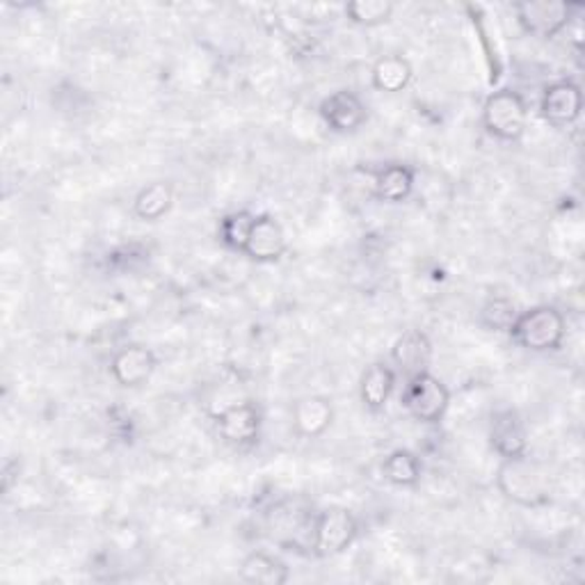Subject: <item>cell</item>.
<instances>
[{"mask_svg": "<svg viewBox=\"0 0 585 585\" xmlns=\"http://www.w3.org/2000/svg\"><path fill=\"white\" fill-rule=\"evenodd\" d=\"M392 360L407 377L425 373L427 369H431V362H433L431 336L421 330L403 332V336H399V341L394 343Z\"/></svg>", "mask_w": 585, "mask_h": 585, "instance_id": "cell-13", "label": "cell"}, {"mask_svg": "<svg viewBox=\"0 0 585 585\" xmlns=\"http://www.w3.org/2000/svg\"><path fill=\"white\" fill-rule=\"evenodd\" d=\"M289 250L286 231L272 215H256L243 254L256 263H275Z\"/></svg>", "mask_w": 585, "mask_h": 585, "instance_id": "cell-9", "label": "cell"}, {"mask_svg": "<svg viewBox=\"0 0 585 585\" xmlns=\"http://www.w3.org/2000/svg\"><path fill=\"white\" fill-rule=\"evenodd\" d=\"M174 206V185L170 181H153L144 185L133 200V213L144 222L163 220Z\"/></svg>", "mask_w": 585, "mask_h": 585, "instance_id": "cell-18", "label": "cell"}, {"mask_svg": "<svg viewBox=\"0 0 585 585\" xmlns=\"http://www.w3.org/2000/svg\"><path fill=\"white\" fill-rule=\"evenodd\" d=\"M515 319H517V309L511 300H505V297L487 300L481 311L483 325L492 332H511Z\"/></svg>", "mask_w": 585, "mask_h": 585, "instance_id": "cell-23", "label": "cell"}, {"mask_svg": "<svg viewBox=\"0 0 585 585\" xmlns=\"http://www.w3.org/2000/svg\"><path fill=\"white\" fill-rule=\"evenodd\" d=\"M321 117L334 133H355L366 124L369 110L355 92L336 90L323 99Z\"/></svg>", "mask_w": 585, "mask_h": 585, "instance_id": "cell-10", "label": "cell"}, {"mask_svg": "<svg viewBox=\"0 0 585 585\" xmlns=\"http://www.w3.org/2000/svg\"><path fill=\"white\" fill-rule=\"evenodd\" d=\"M498 492L522 508H537L552 496V478L544 464L531 460L528 453L503 460L496 474Z\"/></svg>", "mask_w": 585, "mask_h": 585, "instance_id": "cell-1", "label": "cell"}, {"mask_svg": "<svg viewBox=\"0 0 585 585\" xmlns=\"http://www.w3.org/2000/svg\"><path fill=\"white\" fill-rule=\"evenodd\" d=\"M578 8L581 6L565 3V0H522V3H515V14L526 34L554 39L569 26L572 14Z\"/></svg>", "mask_w": 585, "mask_h": 585, "instance_id": "cell-6", "label": "cell"}, {"mask_svg": "<svg viewBox=\"0 0 585 585\" xmlns=\"http://www.w3.org/2000/svg\"><path fill=\"white\" fill-rule=\"evenodd\" d=\"M565 332L567 325L561 311L549 304H539L517 314L508 334L531 353H554L563 345Z\"/></svg>", "mask_w": 585, "mask_h": 585, "instance_id": "cell-2", "label": "cell"}, {"mask_svg": "<svg viewBox=\"0 0 585 585\" xmlns=\"http://www.w3.org/2000/svg\"><path fill=\"white\" fill-rule=\"evenodd\" d=\"M289 567L265 552L250 554L241 565V578L259 585H284L289 581Z\"/></svg>", "mask_w": 585, "mask_h": 585, "instance_id": "cell-19", "label": "cell"}, {"mask_svg": "<svg viewBox=\"0 0 585 585\" xmlns=\"http://www.w3.org/2000/svg\"><path fill=\"white\" fill-rule=\"evenodd\" d=\"M382 474L396 487H416L421 481V460L416 453L399 448L384 457Z\"/></svg>", "mask_w": 585, "mask_h": 585, "instance_id": "cell-20", "label": "cell"}, {"mask_svg": "<svg viewBox=\"0 0 585 585\" xmlns=\"http://www.w3.org/2000/svg\"><path fill=\"white\" fill-rule=\"evenodd\" d=\"M396 389V371L382 362L366 366L360 380V396L366 410L382 412Z\"/></svg>", "mask_w": 585, "mask_h": 585, "instance_id": "cell-15", "label": "cell"}, {"mask_svg": "<svg viewBox=\"0 0 585 585\" xmlns=\"http://www.w3.org/2000/svg\"><path fill=\"white\" fill-rule=\"evenodd\" d=\"M396 6L389 0H353L345 6V17L350 23L362 28H375L392 21Z\"/></svg>", "mask_w": 585, "mask_h": 585, "instance_id": "cell-22", "label": "cell"}, {"mask_svg": "<svg viewBox=\"0 0 585 585\" xmlns=\"http://www.w3.org/2000/svg\"><path fill=\"white\" fill-rule=\"evenodd\" d=\"M256 215L250 211H233L220 220L218 226V239L224 248L233 252H243L245 243L250 239V231L254 226Z\"/></svg>", "mask_w": 585, "mask_h": 585, "instance_id": "cell-21", "label": "cell"}, {"mask_svg": "<svg viewBox=\"0 0 585 585\" xmlns=\"http://www.w3.org/2000/svg\"><path fill=\"white\" fill-rule=\"evenodd\" d=\"M414 183H416V174L410 165L392 163L375 172V198L389 204L405 202L414 190Z\"/></svg>", "mask_w": 585, "mask_h": 585, "instance_id": "cell-17", "label": "cell"}, {"mask_svg": "<svg viewBox=\"0 0 585 585\" xmlns=\"http://www.w3.org/2000/svg\"><path fill=\"white\" fill-rule=\"evenodd\" d=\"M155 366H159V360H155L151 347L131 343L117 350L110 362V373L120 386L138 389L151 380Z\"/></svg>", "mask_w": 585, "mask_h": 585, "instance_id": "cell-7", "label": "cell"}, {"mask_svg": "<svg viewBox=\"0 0 585 585\" xmlns=\"http://www.w3.org/2000/svg\"><path fill=\"white\" fill-rule=\"evenodd\" d=\"M263 425V414L254 403L229 405L218 414V433L231 446H252Z\"/></svg>", "mask_w": 585, "mask_h": 585, "instance_id": "cell-8", "label": "cell"}, {"mask_svg": "<svg viewBox=\"0 0 585 585\" xmlns=\"http://www.w3.org/2000/svg\"><path fill=\"white\" fill-rule=\"evenodd\" d=\"M291 414L297 435L306 440L323 437L334 423V407L325 396H304L295 401Z\"/></svg>", "mask_w": 585, "mask_h": 585, "instance_id": "cell-14", "label": "cell"}, {"mask_svg": "<svg viewBox=\"0 0 585 585\" xmlns=\"http://www.w3.org/2000/svg\"><path fill=\"white\" fill-rule=\"evenodd\" d=\"M492 448L503 457H520L528 451V433L522 416L515 410H498L490 423Z\"/></svg>", "mask_w": 585, "mask_h": 585, "instance_id": "cell-12", "label": "cell"}, {"mask_svg": "<svg viewBox=\"0 0 585 585\" xmlns=\"http://www.w3.org/2000/svg\"><path fill=\"white\" fill-rule=\"evenodd\" d=\"M583 110V92L576 83L572 81H558L552 83L542 94L539 101V112L544 117V122H549L552 127L565 129L572 127Z\"/></svg>", "mask_w": 585, "mask_h": 585, "instance_id": "cell-11", "label": "cell"}, {"mask_svg": "<svg viewBox=\"0 0 585 585\" xmlns=\"http://www.w3.org/2000/svg\"><path fill=\"white\" fill-rule=\"evenodd\" d=\"M357 533H360L357 517L347 508L332 505V508L319 513L314 526H311V544H314L316 556L330 558L343 554L350 544L355 542Z\"/></svg>", "mask_w": 585, "mask_h": 585, "instance_id": "cell-5", "label": "cell"}, {"mask_svg": "<svg viewBox=\"0 0 585 585\" xmlns=\"http://www.w3.org/2000/svg\"><path fill=\"white\" fill-rule=\"evenodd\" d=\"M451 405L448 386L435 377L431 371L407 377V386L403 394V407L412 418L421 423H440Z\"/></svg>", "mask_w": 585, "mask_h": 585, "instance_id": "cell-4", "label": "cell"}, {"mask_svg": "<svg viewBox=\"0 0 585 585\" xmlns=\"http://www.w3.org/2000/svg\"><path fill=\"white\" fill-rule=\"evenodd\" d=\"M373 88L384 94H399L403 92L414 78L412 62L399 53H386L382 56L371 71Z\"/></svg>", "mask_w": 585, "mask_h": 585, "instance_id": "cell-16", "label": "cell"}, {"mask_svg": "<svg viewBox=\"0 0 585 585\" xmlns=\"http://www.w3.org/2000/svg\"><path fill=\"white\" fill-rule=\"evenodd\" d=\"M526 101L515 90H498L483 105V127L501 142H517L526 131Z\"/></svg>", "mask_w": 585, "mask_h": 585, "instance_id": "cell-3", "label": "cell"}]
</instances>
